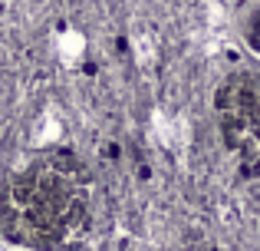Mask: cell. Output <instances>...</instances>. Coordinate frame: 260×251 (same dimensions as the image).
Instances as JSON below:
<instances>
[{"instance_id": "1", "label": "cell", "mask_w": 260, "mask_h": 251, "mask_svg": "<svg viewBox=\"0 0 260 251\" xmlns=\"http://www.w3.org/2000/svg\"><path fill=\"white\" fill-rule=\"evenodd\" d=\"M89 212L86 172L76 159H33L0 195V225L20 248L50 251L76 235Z\"/></svg>"}, {"instance_id": "2", "label": "cell", "mask_w": 260, "mask_h": 251, "mask_svg": "<svg viewBox=\"0 0 260 251\" xmlns=\"http://www.w3.org/2000/svg\"><path fill=\"white\" fill-rule=\"evenodd\" d=\"M7 251H33V248H17V245H13V248H7Z\"/></svg>"}]
</instances>
